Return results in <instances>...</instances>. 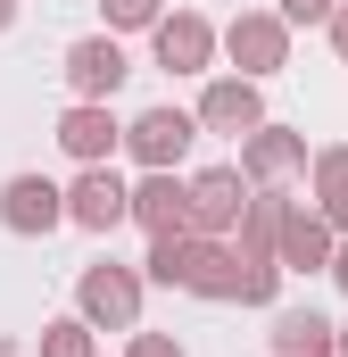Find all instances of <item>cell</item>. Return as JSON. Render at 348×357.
I'll return each instance as SVG.
<instances>
[{
  "label": "cell",
  "mask_w": 348,
  "mask_h": 357,
  "mask_svg": "<svg viewBox=\"0 0 348 357\" xmlns=\"http://www.w3.org/2000/svg\"><path fill=\"white\" fill-rule=\"evenodd\" d=\"M141 266H116V258H100V266L75 274V316H84L91 333H133L141 324Z\"/></svg>",
  "instance_id": "obj_1"
},
{
  "label": "cell",
  "mask_w": 348,
  "mask_h": 357,
  "mask_svg": "<svg viewBox=\"0 0 348 357\" xmlns=\"http://www.w3.org/2000/svg\"><path fill=\"white\" fill-rule=\"evenodd\" d=\"M216 50H224L249 84H265V75H282V67H290V25H282L274 8H241V17L216 33Z\"/></svg>",
  "instance_id": "obj_2"
},
{
  "label": "cell",
  "mask_w": 348,
  "mask_h": 357,
  "mask_svg": "<svg viewBox=\"0 0 348 357\" xmlns=\"http://www.w3.org/2000/svg\"><path fill=\"white\" fill-rule=\"evenodd\" d=\"M241 208H249V175H241V167H207V175L182 183V225L207 233V241H224V233L241 225Z\"/></svg>",
  "instance_id": "obj_3"
},
{
  "label": "cell",
  "mask_w": 348,
  "mask_h": 357,
  "mask_svg": "<svg viewBox=\"0 0 348 357\" xmlns=\"http://www.w3.org/2000/svg\"><path fill=\"white\" fill-rule=\"evenodd\" d=\"M299 167H307V133H290L274 116H265L258 133H241V175H249V191H282Z\"/></svg>",
  "instance_id": "obj_4"
},
{
  "label": "cell",
  "mask_w": 348,
  "mask_h": 357,
  "mask_svg": "<svg viewBox=\"0 0 348 357\" xmlns=\"http://www.w3.org/2000/svg\"><path fill=\"white\" fill-rule=\"evenodd\" d=\"M0 225L25 233V241H42V233L67 225V191H58L50 175H8L0 183Z\"/></svg>",
  "instance_id": "obj_5"
},
{
  "label": "cell",
  "mask_w": 348,
  "mask_h": 357,
  "mask_svg": "<svg viewBox=\"0 0 348 357\" xmlns=\"http://www.w3.org/2000/svg\"><path fill=\"white\" fill-rule=\"evenodd\" d=\"M150 50H158L166 75H207V59H216V25H207L199 8H166V17L150 25Z\"/></svg>",
  "instance_id": "obj_6"
},
{
  "label": "cell",
  "mask_w": 348,
  "mask_h": 357,
  "mask_svg": "<svg viewBox=\"0 0 348 357\" xmlns=\"http://www.w3.org/2000/svg\"><path fill=\"white\" fill-rule=\"evenodd\" d=\"M191 142H199V116H191V108H141V116L125 125V150H133L141 167H182Z\"/></svg>",
  "instance_id": "obj_7"
},
{
  "label": "cell",
  "mask_w": 348,
  "mask_h": 357,
  "mask_svg": "<svg viewBox=\"0 0 348 357\" xmlns=\"http://www.w3.org/2000/svg\"><path fill=\"white\" fill-rule=\"evenodd\" d=\"M191 116H199V133H232V142H241V133H258V125H265V91L249 84V75H216V84L199 91Z\"/></svg>",
  "instance_id": "obj_8"
},
{
  "label": "cell",
  "mask_w": 348,
  "mask_h": 357,
  "mask_svg": "<svg viewBox=\"0 0 348 357\" xmlns=\"http://www.w3.org/2000/svg\"><path fill=\"white\" fill-rule=\"evenodd\" d=\"M58 150H67L75 167H108V158L125 150V125L108 116V100H75V108L58 116Z\"/></svg>",
  "instance_id": "obj_9"
},
{
  "label": "cell",
  "mask_w": 348,
  "mask_h": 357,
  "mask_svg": "<svg viewBox=\"0 0 348 357\" xmlns=\"http://www.w3.org/2000/svg\"><path fill=\"white\" fill-rule=\"evenodd\" d=\"M58 75H67V91H75V100H116L133 67H125L116 33H91V42H75V50H67V67H58Z\"/></svg>",
  "instance_id": "obj_10"
},
{
  "label": "cell",
  "mask_w": 348,
  "mask_h": 357,
  "mask_svg": "<svg viewBox=\"0 0 348 357\" xmlns=\"http://www.w3.org/2000/svg\"><path fill=\"white\" fill-rule=\"evenodd\" d=\"M332 225L315 216V208H282V233H274V266L282 274H324L332 266Z\"/></svg>",
  "instance_id": "obj_11"
},
{
  "label": "cell",
  "mask_w": 348,
  "mask_h": 357,
  "mask_svg": "<svg viewBox=\"0 0 348 357\" xmlns=\"http://www.w3.org/2000/svg\"><path fill=\"white\" fill-rule=\"evenodd\" d=\"M125 216L141 233H191L182 225V175L174 167H141V183H125Z\"/></svg>",
  "instance_id": "obj_12"
},
{
  "label": "cell",
  "mask_w": 348,
  "mask_h": 357,
  "mask_svg": "<svg viewBox=\"0 0 348 357\" xmlns=\"http://www.w3.org/2000/svg\"><path fill=\"white\" fill-rule=\"evenodd\" d=\"M67 225L116 233V225H125V175H116V167H84V175L67 183Z\"/></svg>",
  "instance_id": "obj_13"
},
{
  "label": "cell",
  "mask_w": 348,
  "mask_h": 357,
  "mask_svg": "<svg viewBox=\"0 0 348 357\" xmlns=\"http://www.w3.org/2000/svg\"><path fill=\"white\" fill-rule=\"evenodd\" d=\"M182 291H199V299H232V291H241V250H224V241L191 233V266H182Z\"/></svg>",
  "instance_id": "obj_14"
},
{
  "label": "cell",
  "mask_w": 348,
  "mask_h": 357,
  "mask_svg": "<svg viewBox=\"0 0 348 357\" xmlns=\"http://www.w3.org/2000/svg\"><path fill=\"white\" fill-rule=\"evenodd\" d=\"M307 175H315V216L348 233V142H324L315 158H307Z\"/></svg>",
  "instance_id": "obj_15"
},
{
  "label": "cell",
  "mask_w": 348,
  "mask_h": 357,
  "mask_svg": "<svg viewBox=\"0 0 348 357\" xmlns=\"http://www.w3.org/2000/svg\"><path fill=\"white\" fill-rule=\"evenodd\" d=\"M274 357H332V324H324L315 307L274 316Z\"/></svg>",
  "instance_id": "obj_16"
},
{
  "label": "cell",
  "mask_w": 348,
  "mask_h": 357,
  "mask_svg": "<svg viewBox=\"0 0 348 357\" xmlns=\"http://www.w3.org/2000/svg\"><path fill=\"white\" fill-rule=\"evenodd\" d=\"M182 266H191V233H150L141 282H158V291H182Z\"/></svg>",
  "instance_id": "obj_17"
},
{
  "label": "cell",
  "mask_w": 348,
  "mask_h": 357,
  "mask_svg": "<svg viewBox=\"0 0 348 357\" xmlns=\"http://www.w3.org/2000/svg\"><path fill=\"white\" fill-rule=\"evenodd\" d=\"M274 291H282V266H274V258H241V291H232V299H241V307H274Z\"/></svg>",
  "instance_id": "obj_18"
},
{
  "label": "cell",
  "mask_w": 348,
  "mask_h": 357,
  "mask_svg": "<svg viewBox=\"0 0 348 357\" xmlns=\"http://www.w3.org/2000/svg\"><path fill=\"white\" fill-rule=\"evenodd\" d=\"M100 17H108V33H150L166 17V0H100Z\"/></svg>",
  "instance_id": "obj_19"
},
{
  "label": "cell",
  "mask_w": 348,
  "mask_h": 357,
  "mask_svg": "<svg viewBox=\"0 0 348 357\" xmlns=\"http://www.w3.org/2000/svg\"><path fill=\"white\" fill-rule=\"evenodd\" d=\"M42 357H91V324H84V316L42 324Z\"/></svg>",
  "instance_id": "obj_20"
},
{
  "label": "cell",
  "mask_w": 348,
  "mask_h": 357,
  "mask_svg": "<svg viewBox=\"0 0 348 357\" xmlns=\"http://www.w3.org/2000/svg\"><path fill=\"white\" fill-rule=\"evenodd\" d=\"M125 357H182V341H174V333H141V324H133Z\"/></svg>",
  "instance_id": "obj_21"
},
{
  "label": "cell",
  "mask_w": 348,
  "mask_h": 357,
  "mask_svg": "<svg viewBox=\"0 0 348 357\" xmlns=\"http://www.w3.org/2000/svg\"><path fill=\"white\" fill-rule=\"evenodd\" d=\"M332 8H340V0H282V8H274V17H282V25H324V17H332Z\"/></svg>",
  "instance_id": "obj_22"
},
{
  "label": "cell",
  "mask_w": 348,
  "mask_h": 357,
  "mask_svg": "<svg viewBox=\"0 0 348 357\" xmlns=\"http://www.w3.org/2000/svg\"><path fill=\"white\" fill-rule=\"evenodd\" d=\"M324 33H332V50H340V59H348V0H340V8H332V17H324Z\"/></svg>",
  "instance_id": "obj_23"
},
{
  "label": "cell",
  "mask_w": 348,
  "mask_h": 357,
  "mask_svg": "<svg viewBox=\"0 0 348 357\" xmlns=\"http://www.w3.org/2000/svg\"><path fill=\"white\" fill-rule=\"evenodd\" d=\"M324 274H332V282H340V291H348V233H340V241H332V266H324Z\"/></svg>",
  "instance_id": "obj_24"
},
{
  "label": "cell",
  "mask_w": 348,
  "mask_h": 357,
  "mask_svg": "<svg viewBox=\"0 0 348 357\" xmlns=\"http://www.w3.org/2000/svg\"><path fill=\"white\" fill-rule=\"evenodd\" d=\"M332 357H348V324H332Z\"/></svg>",
  "instance_id": "obj_25"
},
{
  "label": "cell",
  "mask_w": 348,
  "mask_h": 357,
  "mask_svg": "<svg viewBox=\"0 0 348 357\" xmlns=\"http://www.w3.org/2000/svg\"><path fill=\"white\" fill-rule=\"evenodd\" d=\"M8 25H17V0H0V33H8Z\"/></svg>",
  "instance_id": "obj_26"
}]
</instances>
